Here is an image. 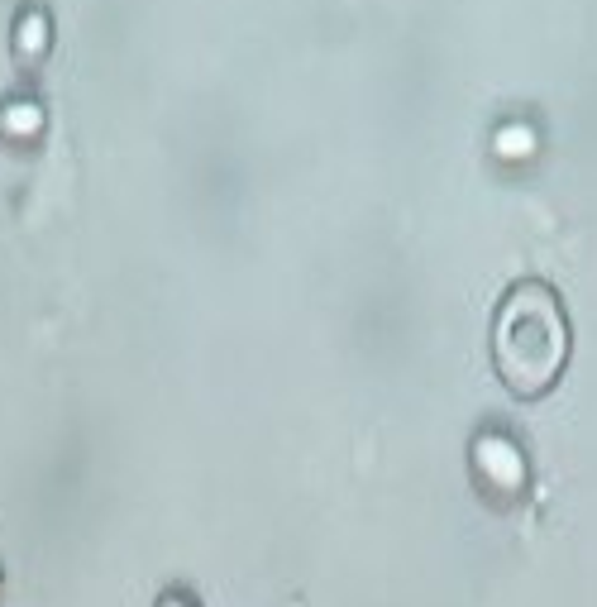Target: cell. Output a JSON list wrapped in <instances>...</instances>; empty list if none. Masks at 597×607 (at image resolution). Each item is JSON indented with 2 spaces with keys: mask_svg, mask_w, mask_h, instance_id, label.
Instances as JSON below:
<instances>
[{
  "mask_svg": "<svg viewBox=\"0 0 597 607\" xmlns=\"http://www.w3.org/2000/svg\"><path fill=\"white\" fill-rule=\"evenodd\" d=\"M492 359L516 397H540L555 388L569 359V326L564 306L545 282H516L502 297L492 321Z\"/></svg>",
  "mask_w": 597,
  "mask_h": 607,
  "instance_id": "1",
  "label": "cell"
}]
</instances>
